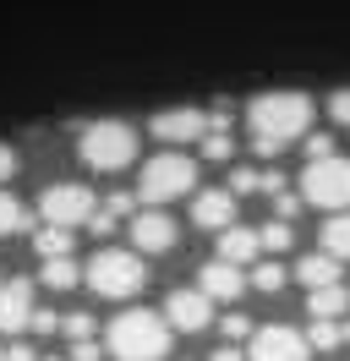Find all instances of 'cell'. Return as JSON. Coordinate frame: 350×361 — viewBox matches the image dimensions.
<instances>
[{
    "label": "cell",
    "instance_id": "17",
    "mask_svg": "<svg viewBox=\"0 0 350 361\" xmlns=\"http://www.w3.org/2000/svg\"><path fill=\"white\" fill-rule=\"evenodd\" d=\"M306 312L312 317H345L350 312V290L334 279V285H318V290H306Z\"/></svg>",
    "mask_w": 350,
    "mask_h": 361
},
{
    "label": "cell",
    "instance_id": "3",
    "mask_svg": "<svg viewBox=\"0 0 350 361\" xmlns=\"http://www.w3.org/2000/svg\"><path fill=\"white\" fill-rule=\"evenodd\" d=\"M83 279H88V290L104 295V301H131V295L148 285V269H143V252L137 247L131 252L104 247V252H93V263L83 269Z\"/></svg>",
    "mask_w": 350,
    "mask_h": 361
},
{
    "label": "cell",
    "instance_id": "18",
    "mask_svg": "<svg viewBox=\"0 0 350 361\" xmlns=\"http://www.w3.org/2000/svg\"><path fill=\"white\" fill-rule=\"evenodd\" d=\"M323 252H334L339 263H350V208H334L323 219Z\"/></svg>",
    "mask_w": 350,
    "mask_h": 361
},
{
    "label": "cell",
    "instance_id": "22",
    "mask_svg": "<svg viewBox=\"0 0 350 361\" xmlns=\"http://www.w3.org/2000/svg\"><path fill=\"white\" fill-rule=\"evenodd\" d=\"M258 241H262V252H290V241H296V225H290V219H268V225L258 230Z\"/></svg>",
    "mask_w": 350,
    "mask_h": 361
},
{
    "label": "cell",
    "instance_id": "7",
    "mask_svg": "<svg viewBox=\"0 0 350 361\" xmlns=\"http://www.w3.org/2000/svg\"><path fill=\"white\" fill-rule=\"evenodd\" d=\"M93 192L88 186H77V180H55V186H44L39 197V219H49V225H88V214H93Z\"/></svg>",
    "mask_w": 350,
    "mask_h": 361
},
{
    "label": "cell",
    "instance_id": "16",
    "mask_svg": "<svg viewBox=\"0 0 350 361\" xmlns=\"http://www.w3.org/2000/svg\"><path fill=\"white\" fill-rule=\"evenodd\" d=\"M290 274L301 279L306 290H318V285H334V279H339V257L318 247V252H306V257H301V263H296V269H290Z\"/></svg>",
    "mask_w": 350,
    "mask_h": 361
},
{
    "label": "cell",
    "instance_id": "23",
    "mask_svg": "<svg viewBox=\"0 0 350 361\" xmlns=\"http://www.w3.org/2000/svg\"><path fill=\"white\" fill-rule=\"evenodd\" d=\"M17 230H28V208H22L11 192H0V241L17 235Z\"/></svg>",
    "mask_w": 350,
    "mask_h": 361
},
{
    "label": "cell",
    "instance_id": "20",
    "mask_svg": "<svg viewBox=\"0 0 350 361\" xmlns=\"http://www.w3.org/2000/svg\"><path fill=\"white\" fill-rule=\"evenodd\" d=\"M33 252H39V257H66V252H71V225H49V219H44V225L33 230Z\"/></svg>",
    "mask_w": 350,
    "mask_h": 361
},
{
    "label": "cell",
    "instance_id": "29",
    "mask_svg": "<svg viewBox=\"0 0 350 361\" xmlns=\"http://www.w3.org/2000/svg\"><path fill=\"white\" fill-rule=\"evenodd\" d=\"M66 361H104V350H99V339L88 334V339H71V356Z\"/></svg>",
    "mask_w": 350,
    "mask_h": 361
},
{
    "label": "cell",
    "instance_id": "10",
    "mask_svg": "<svg viewBox=\"0 0 350 361\" xmlns=\"http://www.w3.org/2000/svg\"><path fill=\"white\" fill-rule=\"evenodd\" d=\"M164 323L181 329V334H203V329L214 323V301L203 290H170L164 295Z\"/></svg>",
    "mask_w": 350,
    "mask_h": 361
},
{
    "label": "cell",
    "instance_id": "25",
    "mask_svg": "<svg viewBox=\"0 0 350 361\" xmlns=\"http://www.w3.org/2000/svg\"><path fill=\"white\" fill-rule=\"evenodd\" d=\"M306 345H312V350H334V345H345V339H339V317H318L312 334H306Z\"/></svg>",
    "mask_w": 350,
    "mask_h": 361
},
{
    "label": "cell",
    "instance_id": "6",
    "mask_svg": "<svg viewBox=\"0 0 350 361\" xmlns=\"http://www.w3.org/2000/svg\"><path fill=\"white\" fill-rule=\"evenodd\" d=\"M301 203L323 208V214L350 208V159H339V154L306 159V170H301Z\"/></svg>",
    "mask_w": 350,
    "mask_h": 361
},
{
    "label": "cell",
    "instance_id": "31",
    "mask_svg": "<svg viewBox=\"0 0 350 361\" xmlns=\"http://www.w3.org/2000/svg\"><path fill=\"white\" fill-rule=\"evenodd\" d=\"M246 334H252V323H246L241 312H230V317H224V339H246Z\"/></svg>",
    "mask_w": 350,
    "mask_h": 361
},
{
    "label": "cell",
    "instance_id": "34",
    "mask_svg": "<svg viewBox=\"0 0 350 361\" xmlns=\"http://www.w3.org/2000/svg\"><path fill=\"white\" fill-rule=\"evenodd\" d=\"M323 154H334V142H328V137H312V132H306V159H323Z\"/></svg>",
    "mask_w": 350,
    "mask_h": 361
},
{
    "label": "cell",
    "instance_id": "36",
    "mask_svg": "<svg viewBox=\"0 0 350 361\" xmlns=\"http://www.w3.org/2000/svg\"><path fill=\"white\" fill-rule=\"evenodd\" d=\"M208 361H246V350H236V345H219Z\"/></svg>",
    "mask_w": 350,
    "mask_h": 361
},
{
    "label": "cell",
    "instance_id": "26",
    "mask_svg": "<svg viewBox=\"0 0 350 361\" xmlns=\"http://www.w3.org/2000/svg\"><path fill=\"white\" fill-rule=\"evenodd\" d=\"M61 334H66V339H88V334H93V312H71V317H61Z\"/></svg>",
    "mask_w": 350,
    "mask_h": 361
},
{
    "label": "cell",
    "instance_id": "38",
    "mask_svg": "<svg viewBox=\"0 0 350 361\" xmlns=\"http://www.w3.org/2000/svg\"><path fill=\"white\" fill-rule=\"evenodd\" d=\"M339 339H345V345H350V317H345V323H339Z\"/></svg>",
    "mask_w": 350,
    "mask_h": 361
},
{
    "label": "cell",
    "instance_id": "8",
    "mask_svg": "<svg viewBox=\"0 0 350 361\" xmlns=\"http://www.w3.org/2000/svg\"><path fill=\"white\" fill-rule=\"evenodd\" d=\"M126 230H131V247L143 252V257H159V252H170L175 241H181V225H175L164 208H143V214H131L126 219Z\"/></svg>",
    "mask_w": 350,
    "mask_h": 361
},
{
    "label": "cell",
    "instance_id": "12",
    "mask_svg": "<svg viewBox=\"0 0 350 361\" xmlns=\"http://www.w3.org/2000/svg\"><path fill=\"white\" fill-rule=\"evenodd\" d=\"M197 290L208 295V301H236L246 290V274L241 263H224V257H208L203 269H197Z\"/></svg>",
    "mask_w": 350,
    "mask_h": 361
},
{
    "label": "cell",
    "instance_id": "14",
    "mask_svg": "<svg viewBox=\"0 0 350 361\" xmlns=\"http://www.w3.org/2000/svg\"><path fill=\"white\" fill-rule=\"evenodd\" d=\"M192 225L197 230H224V225H236V192H197L192 197Z\"/></svg>",
    "mask_w": 350,
    "mask_h": 361
},
{
    "label": "cell",
    "instance_id": "24",
    "mask_svg": "<svg viewBox=\"0 0 350 361\" xmlns=\"http://www.w3.org/2000/svg\"><path fill=\"white\" fill-rule=\"evenodd\" d=\"M284 279H290V274H284V263H274V257H268V263H252V285H258L262 295L284 290Z\"/></svg>",
    "mask_w": 350,
    "mask_h": 361
},
{
    "label": "cell",
    "instance_id": "19",
    "mask_svg": "<svg viewBox=\"0 0 350 361\" xmlns=\"http://www.w3.org/2000/svg\"><path fill=\"white\" fill-rule=\"evenodd\" d=\"M39 279H44V290H71V285H83V269H77L71 252H66V257H44Z\"/></svg>",
    "mask_w": 350,
    "mask_h": 361
},
{
    "label": "cell",
    "instance_id": "28",
    "mask_svg": "<svg viewBox=\"0 0 350 361\" xmlns=\"http://www.w3.org/2000/svg\"><path fill=\"white\" fill-rule=\"evenodd\" d=\"M230 192H236V197H246V192H262V176H258V170H230Z\"/></svg>",
    "mask_w": 350,
    "mask_h": 361
},
{
    "label": "cell",
    "instance_id": "32",
    "mask_svg": "<svg viewBox=\"0 0 350 361\" xmlns=\"http://www.w3.org/2000/svg\"><path fill=\"white\" fill-rule=\"evenodd\" d=\"M274 208H279V219H296V208H301V197H290V192H274Z\"/></svg>",
    "mask_w": 350,
    "mask_h": 361
},
{
    "label": "cell",
    "instance_id": "37",
    "mask_svg": "<svg viewBox=\"0 0 350 361\" xmlns=\"http://www.w3.org/2000/svg\"><path fill=\"white\" fill-rule=\"evenodd\" d=\"M279 186H284V176H279V170H262V192H268V197H274Z\"/></svg>",
    "mask_w": 350,
    "mask_h": 361
},
{
    "label": "cell",
    "instance_id": "27",
    "mask_svg": "<svg viewBox=\"0 0 350 361\" xmlns=\"http://www.w3.org/2000/svg\"><path fill=\"white\" fill-rule=\"evenodd\" d=\"M328 121H334V126H350V88L328 93Z\"/></svg>",
    "mask_w": 350,
    "mask_h": 361
},
{
    "label": "cell",
    "instance_id": "39",
    "mask_svg": "<svg viewBox=\"0 0 350 361\" xmlns=\"http://www.w3.org/2000/svg\"><path fill=\"white\" fill-rule=\"evenodd\" d=\"M49 361H66V356H49Z\"/></svg>",
    "mask_w": 350,
    "mask_h": 361
},
{
    "label": "cell",
    "instance_id": "4",
    "mask_svg": "<svg viewBox=\"0 0 350 361\" xmlns=\"http://www.w3.org/2000/svg\"><path fill=\"white\" fill-rule=\"evenodd\" d=\"M77 159H83L88 170H104V176L126 170L131 159H137V126H126V121H93V126H83Z\"/></svg>",
    "mask_w": 350,
    "mask_h": 361
},
{
    "label": "cell",
    "instance_id": "2",
    "mask_svg": "<svg viewBox=\"0 0 350 361\" xmlns=\"http://www.w3.org/2000/svg\"><path fill=\"white\" fill-rule=\"evenodd\" d=\"M170 323H164V312H148V307H131V312H121L115 323H109L104 334V356L115 361H164L170 356Z\"/></svg>",
    "mask_w": 350,
    "mask_h": 361
},
{
    "label": "cell",
    "instance_id": "33",
    "mask_svg": "<svg viewBox=\"0 0 350 361\" xmlns=\"http://www.w3.org/2000/svg\"><path fill=\"white\" fill-rule=\"evenodd\" d=\"M11 176H17V148L0 142V180H11Z\"/></svg>",
    "mask_w": 350,
    "mask_h": 361
},
{
    "label": "cell",
    "instance_id": "11",
    "mask_svg": "<svg viewBox=\"0 0 350 361\" xmlns=\"http://www.w3.org/2000/svg\"><path fill=\"white\" fill-rule=\"evenodd\" d=\"M208 132V115L203 110H159L148 121V137H159L164 148H181V142H197Z\"/></svg>",
    "mask_w": 350,
    "mask_h": 361
},
{
    "label": "cell",
    "instance_id": "15",
    "mask_svg": "<svg viewBox=\"0 0 350 361\" xmlns=\"http://www.w3.org/2000/svg\"><path fill=\"white\" fill-rule=\"evenodd\" d=\"M219 257H224V263H241V269H246V263H258V257H262L258 230H246V225H224V230H219Z\"/></svg>",
    "mask_w": 350,
    "mask_h": 361
},
{
    "label": "cell",
    "instance_id": "21",
    "mask_svg": "<svg viewBox=\"0 0 350 361\" xmlns=\"http://www.w3.org/2000/svg\"><path fill=\"white\" fill-rule=\"evenodd\" d=\"M126 214H131V197H126V192H115L109 203H99L93 214H88V225H93V235H109V230L121 225Z\"/></svg>",
    "mask_w": 350,
    "mask_h": 361
},
{
    "label": "cell",
    "instance_id": "5",
    "mask_svg": "<svg viewBox=\"0 0 350 361\" xmlns=\"http://www.w3.org/2000/svg\"><path fill=\"white\" fill-rule=\"evenodd\" d=\"M197 186V164L186 154H159V159H148L143 170H137V197L143 203H153V208H164V203H175V197H186Z\"/></svg>",
    "mask_w": 350,
    "mask_h": 361
},
{
    "label": "cell",
    "instance_id": "1",
    "mask_svg": "<svg viewBox=\"0 0 350 361\" xmlns=\"http://www.w3.org/2000/svg\"><path fill=\"white\" fill-rule=\"evenodd\" d=\"M312 115H318V104H312V93H301V88L258 93V99L246 104V132H252V148H258L262 159L284 154L290 142H301V137L312 132Z\"/></svg>",
    "mask_w": 350,
    "mask_h": 361
},
{
    "label": "cell",
    "instance_id": "13",
    "mask_svg": "<svg viewBox=\"0 0 350 361\" xmlns=\"http://www.w3.org/2000/svg\"><path fill=\"white\" fill-rule=\"evenodd\" d=\"M33 317V285L28 279H0V334H22Z\"/></svg>",
    "mask_w": 350,
    "mask_h": 361
},
{
    "label": "cell",
    "instance_id": "9",
    "mask_svg": "<svg viewBox=\"0 0 350 361\" xmlns=\"http://www.w3.org/2000/svg\"><path fill=\"white\" fill-rule=\"evenodd\" d=\"M246 361H312V345H306V334H296V329L268 323V329H258V334H252Z\"/></svg>",
    "mask_w": 350,
    "mask_h": 361
},
{
    "label": "cell",
    "instance_id": "35",
    "mask_svg": "<svg viewBox=\"0 0 350 361\" xmlns=\"http://www.w3.org/2000/svg\"><path fill=\"white\" fill-rule=\"evenodd\" d=\"M0 361H39L33 345H11V350H0Z\"/></svg>",
    "mask_w": 350,
    "mask_h": 361
},
{
    "label": "cell",
    "instance_id": "30",
    "mask_svg": "<svg viewBox=\"0 0 350 361\" xmlns=\"http://www.w3.org/2000/svg\"><path fill=\"white\" fill-rule=\"evenodd\" d=\"M28 329H33V334H55V329H61V317H55V312H44V307H33Z\"/></svg>",
    "mask_w": 350,
    "mask_h": 361
}]
</instances>
